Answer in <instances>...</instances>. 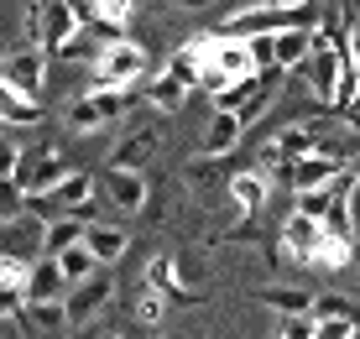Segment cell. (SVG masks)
Masks as SVG:
<instances>
[{"mask_svg": "<svg viewBox=\"0 0 360 339\" xmlns=\"http://www.w3.org/2000/svg\"><path fill=\"white\" fill-rule=\"evenodd\" d=\"M271 99H277V94L266 89V79H256V89H251V99H245V105L235 110V115H240V125H245V131H251V125H256V120H262L266 110H271Z\"/></svg>", "mask_w": 360, "mask_h": 339, "instance_id": "83f0119b", "label": "cell"}, {"mask_svg": "<svg viewBox=\"0 0 360 339\" xmlns=\"http://www.w3.org/2000/svg\"><path fill=\"white\" fill-rule=\"evenodd\" d=\"M146 287L162 293L172 308H193L198 303V293L183 282V271H178V261H172V256H152V261H146Z\"/></svg>", "mask_w": 360, "mask_h": 339, "instance_id": "7c38bea8", "label": "cell"}, {"mask_svg": "<svg viewBox=\"0 0 360 339\" xmlns=\"http://www.w3.org/2000/svg\"><path fill=\"white\" fill-rule=\"evenodd\" d=\"M68 172H73L68 167V152L58 141H42V146H27V152H21V162H16V188L32 198V204H42V198L53 193Z\"/></svg>", "mask_w": 360, "mask_h": 339, "instance_id": "7a4b0ae2", "label": "cell"}, {"mask_svg": "<svg viewBox=\"0 0 360 339\" xmlns=\"http://www.w3.org/2000/svg\"><path fill=\"white\" fill-rule=\"evenodd\" d=\"M345 167H350V152H345L340 141H324L314 157H297V162H288L282 183H288V193H292V198H297V193H319V188H329Z\"/></svg>", "mask_w": 360, "mask_h": 339, "instance_id": "277c9868", "label": "cell"}, {"mask_svg": "<svg viewBox=\"0 0 360 339\" xmlns=\"http://www.w3.org/2000/svg\"><path fill=\"white\" fill-rule=\"evenodd\" d=\"M21 324H32V329H42V334H63L68 329V313H63V303H27Z\"/></svg>", "mask_w": 360, "mask_h": 339, "instance_id": "603a6c76", "label": "cell"}, {"mask_svg": "<svg viewBox=\"0 0 360 339\" xmlns=\"http://www.w3.org/2000/svg\"><path fill=\"white\" fill-rule=\"evenodd\" d=\"M266 198H271V178L266 172H256V167H245V172H230V204L240 209L245 219H256L266 209Z\"/></svg>", "mask_w": 360, "mask_h": 339, "instance_id": "5bb4252c", "label": "cell"}, {"mask_svg": "<svg viewBox=\"0 0 360 339\" xmlns=\"http://www.w3.org/2000/svg\"><path fill=\"white\" fill-rule=\"evenodd\" d=\"M94 11L110 32H126V21L136 16V0H94Z\"/></svg>", "mask_w": 360, "mask_h": 339, "instance_id": "f1b7e54d", "label": "cell"}, {"mask_svg": "<svg viewBox=\"0 0 360 339\" xmlns=\"http://www.w3.org/2000/svg\"><path fill=\"white\" fill-rule=\"evenodd\" d=\"M355 339H360V334H355Z\"/></svg>", "mask_w": 360, "mask_h": 339, "instance_id": "b9f144b4", "label": "cell"}, {"mask_svg": "<svg viewBox=\"0 0 360 339\" xmlns=\"http://www.w3.org/2000/svg\"><path fill=\"white\" fill-rule=\"evenodd\" d=\"M21 42H27V47H42V0H32L27 16H21Z\"/></svg>", "mask_w": 360, "mask_h": 339, "instance_id": "d6a6232c", "label": "cell"}, {"mask_svg": "<svg viewBox=\"0 0 360 339\" xmlns=\"http://www.w3.org/2000/svg\"><path fill=\"white\" fill-rule=\"evenodd\" d=\"M256 303L282 313V319H314V293L308 287H292V282H271L256 293Z\"/></svg>", "mask_w": 360, "mask_h": 339, "instance_id": "9a60e30c", "label": "cell"}, {"mask_svg": "<svg viewBox=\"0 0 360 339\" xmlns=\"http://www.w3.org/2000/svg\"><path fill=\"white\" fill-rule=\"evenodd\" d=\"M355 267H360V245H355Z\"/></svg>", "mask_w": 360, "mask_h": 339, "instance_id": "60d3db41", "label": "cell"}, {"mask_svg": "<svg viewBox=\"0 0 360 339\" xmlns=\"http://www.w3.org/2000/svg\"><path fill=\"white\" fill-rule=\"evenodd\" d=\"M360 319H314V339H355Z\"/></svg>", "mask_w": 360, "mask_h": 339, "instance_id": "4dcf8cb0", "label": "cell"}, {"mask_svg": "<svg viewBox=\"0 0 360 339\" xmlns=\"http://www.w3.org/2000/svg\"><path fill=\"white\" fill-rule=\"evenodd\" d=\"M110 298H115V277H110L105 267H99V271H94L89 282L68 287V298H63V313H68V329H84V324H94L99 313L110 308Z\"/></svg>", "mask_w": 360, "mask_h": 339, "instance_id": "8992f818", "label": "cell"}, {"mask_svg": "<svg viewBox=\"0 0 360 339\" xmlns=\"http://www.w3.org/2000/svg\"><path fill=\"white\" fill-rule=\"evenodd\" d=\"M146 47L131 42V37H120V42H110L105 53L94 58V84H110V89H136V84L146 79Z\"/></svg>", "mask_w": 360, "mask_h": 339, "instance_id": "5b68a950", "label": "cell"}, {"mask_svg": "<svg viewBox=\"0 0 360 339\" xmlns=\"http://www.w3.org/2000/svg\"><path fill=\"white\" fill-rule=\"evenodd\" d=\"M178 6H188V11H204V6H214V0H178Z\"/></svg>", "mask_w": 360, "mask_h": 339, "instance_id": "74e56055", "label": "cell"}, {"mask_svg": "<svg viewBox=\"0 0 360 339\" xmlns=\"http://www.w3.org/2000/svg\"><path fill=\"white\" fill-rule=\"evenodd\" d=\"M99 339H126V334H120V329H105V334H99Z\"/></svg>", "mask_w": 360, "mask_h": 339, "instance_id": "f35d334b", "label": "cell"}, {"mask_svg": "<svg viewBox=\"0 0 360 339\" xmlns=\"http://www.w3.org/2000/svg\"><path fill=\"white\" fill-rule=\"evenodd\" d=\"M314 37L319 32H277L271 37V63H277V73H297L314 53Z\"/></svg>", "mask_w": 360, "mask_h": 339, "instance_id": "ffe728a7", "label": "cell"}, {"mask_svg": "<svg viewBox=\"0 0 360 339\" xmlns=\"http://www.w3.org/2000/svg\"><path fill=\"white\" fill-rule=\"evenodd\" d=\"M42 120V105H37L32 94H21L16 84L0 73V125H11V131H27V125Z\"/></svg>", "mask_w": 360, "mask_h": 339, "instance_id": "e0dca14e", "label": "cell"}, {"mask_svg": "<svg viewBox=\"0 0 360 339\" xmlns=\"http://www.w3.org/2000/svg\"><path fill=\"white\" fill-rule=\"evenodd\" d=\"M131 105H136V94H131V89L89 84V89H84V94L63 110V120H68V131H73V136H94V131H105V125H115Z\"/></svg>", "mask_w": 360, "mask_h": 339, "instance_id": "6da1fadb", "label": "cell"}, {"mask_svg": "<svg viewBox=\"0 0 360 339\" xmlns=\"http://www.w3.org/2000/svg\"><path fill=\"white\" fill-rule=\"evenodd\" d=\"M355 99H360V68H355L350 58H345V68H340V84H334V99H329V110H334V115H345V110H350Z\"/></svg>", "mask_w": 360, "mask_h": 339, "instance_id": "d4e9b609", "label": "cell"}, {"mask_svg": "<svg viewBox=\"0 0 360 339\" xmlns=\"http://www.w3.org/2000/svg\"><path fill=\"white\" fill-rule=\"evenodd\" d=\"M266 6H277V11H297V6H314V0H266Z\"/></svg>", "mask_w": 360, "mask_h": 339, "instance_id": "8d00e7d4", "label": "cell"}, {"mask_svg": "<svg viewBox=\"0 0 360 339\" xmlns=\"http://www.w3.org/2000/svg\"><path fill=\"white\" fill-rule=\"evenodd\" d=\"M271 339H314V319H282Z\"/></svg>", "mask_w": 360, "mask_h": 339, "instance_id": "836d02e7", "label": "cell"}, {"mask_svg": "<svg viewBox=\"0 0 360 339\" xmlns=\"http://www.w3.org/2000/svg\"><path fill=\"white\" fill-rule=\"evenodd\" d=\"M314 319H360V303L350 293H314Z\"/></svg>", "mask_w": 360, "mask_h": 339, "instance_id": "cb8c5ba5", "label": "cell"}, {"mask_svg": "<svg viewBox=\"0 0 360 339\" xmlns=\"http://www.w3.org/2000/svg\"><path fill=\"white\" fill-rule=\"evenodd\" d=\"M345 58H350L355 68H360V16L345 21Z\"/></svg>", "mask_w": 360, "mask_h": 339, "instance_id": "e575fe53", "label": "cell"}, {"mask_svg": "<svg viewBox=\"0 0 360 339\" xmlns=\"http://www.w3.org/2000/svg\"><path fill=\"white\" fill-rule=\"evenodd\" d=\"M0 73H6V79L16 84L21 94L37 99V89L47 84V53H42V47H27V42H21V47H11V53H6Z\"/></svg>", "mask_w": 360, "mask_h": 339, "instance_id": "8fae6325", "label": "cell"}, {"mask_svg": "<svg viewBox=\"0 0 360 339\" xmlns=\"http://www.w3.org/2000/svg\"><path fill=\"white\" fill-rule=\"evenodd\" d=\"M27 313V282H0V319H21Z\"/></svg>", "mask_w": 360, "mask_h": 339, "instance_id": "f546056e", "label": "cell"}, {"mask_svg": "<svg viewBox=\"0 0 360 339\" xmlns=\"http://www.w3.org/2000/svg\"><path fill=\"white\" fill-rule=\"evenodd\" d=\"M0 282H6V261H0Z\"/></svg>", "mask_w": 360, "mask_h": 339, "instance_id": "ab89813d", "label": "cell"}, {"mask_svg": "<svg viewBox=\"0 0 360 339\" xmlns=\"http://www.w3.org/2000/svg\"><path fill=\"white\" fill-rule=\"evenodd\" d=\"M162 141H167V136H162V115H141L115 141V152L105 157V167L110 172H146L157 157H162Z\"/></svg>", "mask_w": 360, "mask_h": 339, "instance_id": "3957f363", "label": "cell"}, {"mask_svg": "<svg viewBox=\"0 0 360 339\" xmlns=\"http://www.w3.org/2000/svg\"><path fill=\"white\" fill-rule=\"evenodd\" d=\"M42 209H47L53 219H58V215H79L84 224H99V215H94V178L73 167L68 178H63V183L53 188V193L42 198Z\"/></svg>", "mask_w": 360, "mask_h": 339, "instance_id": "52a82bcc", "label": "cell"}, {"mask_svg": "<svg viewBox=\"0 0 360 339\" xmlns=\"http://www.w3.org/2000/svg\"><path fill=\"white\" fill-rule=\"evenodd\" d=\"M63 298H68L63 267H58V261H47V256H37L32 271H27V303H63Z\"/></svg>", "mask_w": 360, "mask_h": 339, "instance_id": "2e32d148", "label": "cell"}, {"mask_svg": "<svg viewBox=\"0 0 360 339\" xmlns=\"http://www.w3.org/2000/svg\"><path fill=\"white\" fill-rule=\"evenodd\" d=\"M251 89H256V79H240V84H230L225 94H214V110H230V115H235V110H240L245 99H251Z\"/></svg>", "mask_w": 360, "mask_h": 339, "instance_id": "1f68e13d", "label": "cell"}, {"mask_svg": "<svg viewBox=\"0 0 360 339\" xmlns=\"http://www.w3.org/2000/svg\"><path fill=\"white\" fill-rule=\"evenodd\" d=\"M271 146L282 152V162H297V157H314L319 146H324V120H292V125H282L277 136H271Z\"/></svg>", "mask_w": 360, "mask_h": 339, "instance_id": "4fadbf2b", "label": "cell"}, {"mask_svg": "<svg viewBox=\"0 0 360 339\" xmlns=\"http://www.w3.org/2000/svg\"><path fill=\"white\" fill-rule=\"evenodd\" d=\"M84 230H89V224H84L79 215H58V219H47V224H42V256H47V261H58L63 250L84 245Z\"/></svg>", "mask_w": 360, "mask_h": 339, "instance_id": "d6986e66", "label": "cell"}, {"mask_svg": "<svg viewBox=\"0 0 360 339\" xmlns=\"http://www.w3.org/2000/svg\"><path fill=\"white\" fill-rule=\"evenodd\" d=\"M282 250H288L297 267H319V250H324V224L292 209L288 224H282Z\"/></svg>", "mask_w": 360, "mask_h": 339, "instance_id": "9c48e42d", "label": "cell"}, {"mask_svg": "<svg viewBox=\"0 0 360 339\" xmlns=\"http://www.w3.org/2000/svg\"><path fill=\"white\" fill-rule=\"evenodd\" d=\"M84 245H89V256L99 261V267H110V261H120L131 250V235L120 230V224H110V219H99L84 230Z\"/></svg>", "mask_w": 360, "mask_h": 339, "instance_id": "ac0fdd59", "label": "cell"}, {"mask_svg": "<svg viewBox=\"0 0 360 339\" xmlns=\"http://www.w3.org/2000/svg\"><path fill=\"white\" fill-rule=\"evenodd\" d=\"M99 188H105V198H110V209H115V215H141L146 198H152L146 172H110V167H105Z\"/></svg>", "mask_w": 360, "mask_h": 339, "instance_id": "30bf717a", "label": "cell"}, {"mask_svg": "<svg viewBox=\"0 0 360 339\" xmlns=\"http://www.w3.org/2000/svg\"><path fill=\"white\" fill-rule=\"evenodd\" d=\"M16 162H21V146L16 141H0V178H16Z\"/></svg>", "mask_w": 360, "mask_h": 339, "instance_id": "d590c367", "label": "cell"}, {"mask_svg": "<svg viewBox=\"0 0 360 339\" xmlns=\"http://www.w3.org/2000/svg\"><path fill=\"white\" fill-rule=\"evenodd\" d=\"M27 215H32V198L16 188V178L0 183V230H6V224H16V219H27Z\"/></svg>", "mask_w": 360, "mask_h": 339, "instance_id": "484cf974", "label": "cell"}, {"mask_svg": "<svg viewBox=\"0 0 360 339\" xmlns=\"http://www.w3.org/2000/svg\"><path fill=\"white\" fill-rule=\"evenodd\" d=\"M188 94H193V89H188V84H178L167 68L157 73L152 84H146V105H152V115H178V110H183V99H188Z\"/></svg>", "mask_w": 360, "mask_h": 339, "instance_id": "44dd1931", "label": "cell"}, {"mask_svg": "<svg viewBox=\"0 0 360 339\" xmlns=\"http://www.w3.org/2000/svg\"><path fill=\"white\" fill-rule=\"evenodd\" d=\"M58 267H63V282H68V287H79V282H89L94 271H99V261L89 256V245H73V250L58 256Z\"/></svg>", "mask_w": 360, "mask_h": 339, "instance_id": "7402d4cb", "label": "cell"}, {"mask_svg": "<svg viewBox=\"0 0 360 339\" xmlns=\"http://www.w3.org/2000/svg\"><path fill=\"white\" fill-rule=\"evenodd\" d=\"M167 298L162 293H152V287H141V293H136V319L146 324V329H162V319H167Z\"/></svg>", "mask_w": 360, "mask_h": 339, "instance_id": "4316f807", "label": "cell"}, {"mask_svg": "<svg viewBox=\"0 0 360 339\" xmlns=\"http://www.w3.org/2000/svg\"><path fill=\"white\" fill-rule=\"evenodd\" d=\"M240 141H245L240 115H230V110H214V120L198 131V162H225Z\"/></svg>", "mask_w": 360, "mask_h": 339, "instance_id": "ba28073f", "label": "cell"}]
</instances>
